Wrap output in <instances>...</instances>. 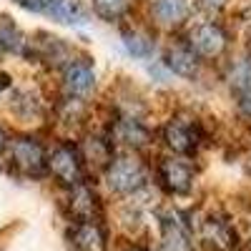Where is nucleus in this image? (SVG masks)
<instances>
[{
    "instance_id": "nucleus-1",
    "label": "nucleus",
    "mask_w": 251,
    "mask_h": 251,
    "mask_svg": "<svg viewBox=\"0 0 251 251\" xmlns=\"http://www.w3.org/2000/svg\"><path fill=\"white\" fill-rule=\"evenodd\" d=\"M146 183V169L133 156L113 158L108 166V186L116 194H133Z\"/></svg>"
},
{
    "instance_id": "nucleus-2",
    "label": "nucleus",
    "mask_w": 251,
    "mask_h": 251,
    "mask_svg": "<svg viewBox=\"0 0 251 251\" xmlns=\"http://www.w3.org/2000/svg\"><path fill=\"white\" fill-rule=\"evenodd\" d=\"M10 161H13L15 169L20 174H25V176H43L46 166H48L43 146H40V141H35L30 136H20V138L13 141Z\"/></svg>"
},
{
    "instance_id": "nucleus-3",
    "label": "nucleus",
    "mask_w": 251,
    "mask_h": 251,
    "mask_svg": "<svg viewBox=\"0 0 251 251\" xmlns=\"http://www.w3.org/2000/svg\"><path fill=\"white\" fill-rule=\"evenodd\" d=\"M48 169L50 174L66 186H78L83 178V161L80 153L75 151V146L71 143H60L53 149V153L48 156Z\"/></svg>"
},
{
    "instance_id": "nucleus-4",
    "label": "nucleus",
    "mask_w": 251,
    "mask_h": 251,
    "mask_svg": "<svg viewBox=\"0 0 251 251\" xmlns=\"http://www.w3.org/2000/svg\"><path fill=\"white\" fill-rule=\"evenodd\" d=\"M226 48V33L216 23L194 25L188 33V50L201 58H216Z\"/></svg>"
},
{
    "instance_id": "nucleus-5",
    "label": "nucleus",
    "mask_w": 251,
    "mask_h": 251,
    "mask_svg": "<svg viewBox=\"0 0 251 251\" xmlns=\"http://www.w3.org/2000/svg\"><path fill=\"white\" fill-rule=\"evenodd\" d=\"M158 178L171 194H188V188L194 183V169L183 158H161Z\"/></svg>"
},
{
    "instance_id": "nucleus-6",
    "label": "nucleus",
    "mask_w": 251,
    "mask_h": 251,
    "mask_svg": "<svg viewBox=\"0 0 251 251\" xmlns=\"http://www.w3.org/2000/svg\"><path fill=\"white\" fill-rule=\"evenodd\" d=\"M163 138L169 143V149L178 151V153H194L196 146H199V126L191 123V121H183V118H176V121H169L163 128Z\"/></svg>"
},
{
    "instance_id": "nucleus-7",
    "label": "nucleus",
    "mask_w": 251,
    "mask_h": 251,
    "mask_svg": "<svg viewBox=\"0 0 251 251\" xmlns=\"http://www.w3.org/2000/svg\"><path fill=\"white\" fill-rule=\"evenodd\" d=\"M63 86L73 96H88L96 88V73L88 60H71L63 71Z\"/></svg>"
},
{
    "instance_id": "nucleus-8",
    "label": "nucleus",
    "mask_w": 251,
    "mask_h": 251,
    "mask_svg": "<svg viewBox=\"0 0 251 251\" xmlns=\"http://www.w3.org/2000/svg\"><path fill=\"white\" fill-rule=\"evenodd\" d=\"M71 241L78 251H106L108 239L98 221H75L71 228Z\"/></svg>"
},
{
    "instance_id": "nucleus-9",
    "label": "nucleus",
    "mask_w": 251,
    "mask_h": 251,
    "mask_svg": "<svg viewBox=\"0 0 251 251\" xmlns=\"http://www.w3.org/2000/svg\"><path fill=\"white\" fill-rule=\"evenodd\" d=\"M201 239L216 251H228L236 244V234H234L231 224L221 216H208L201 224Z\"/></svg>"
},
{
    "instance_id": "nucleus-10",
    "label": "nucleus",
    "mask_w": 251,
    "mask_h": 251,
    "mask_svg": "<svg viewBox=\"0 0 251 251\" xmlns=\"http://www.w3.org/2000/svg\"><path fill=\"white\" fill-rule=\"evenodd\" d=\"M18 3L38 13H48L63 23H80L83 20V13L75 0H18Z\"/></svg>"
},
{
    "instance_id": "nucleus-11",
    "label": "nucleus",
    "mask_w": 251,
    "mask_h": 251,
    "mask_svg": "<svg viewBox=\"0 0 251 251\" xmlns=\"http://www.w3.org/2000/svg\"><path fill=\"white\" fill-rule=\"evenodd\" d=\"M68 208H71V216L75 221H96L98 216V196L91 191L88 186H73V191L68 196Z\"/></svg>"
},
{
    "instance_id": "nucleus-12",
    "label": "nucleus",
    "mask_w": 251,
    "mask_h": 251,
    "mask_svg": "<svg viewBox=\"0 0 251 251\" xmlns=\"http://www.w3.org/2000/svg\"><path fill=\"white\" fill-rule=\"evenodd\" d=\"M113 136L121 143L131 146V149H143V146L149 143V138H151L149 128H146L141 121H136V118H121L113 126Z\"/></svg>"
},
{
    "instance_id": "nucleus-13",
    "label": "nucleus",
    "mask_w": 251,
    "mask_h": 251,
    "mask_svg": "<svg viewBox=\"0 0 251 251\" xmlns=\"http://www.w3.org/2000/svg\"><path fill=\"white\" fill-rule=\"evenodd\" d=\"M166 63H169V68L174 73H178L183 78H194L196 71H199V60H196V55L191 50H188V46L186 48L183 46L171 48L169 53H166Z\"/></svg>"
},
{
    "instance_id": "nucleus-14",
    "label": "nucleus",
    "mask_w": 251,
    "mask_h": 251,
    "mask_svg": "<svg viewBox=\"0 0 251 251\" xmlns=\"http://www.w3.org/2000/svg\"><path fill=\"white\" fill-rule=\"evenodd\" d=\"M153 15L161 25H178L188 15V3L186 0H156Z\"/></svg>"
},
{
    "instance_id": "nucleus-15",
    "label": "nucleus",
    "mask_w": 251,
    "mask_h": 251,
    "mask_svg": "<svg viewBox=\"0 0 251 251\" xmlns=\"http://www.w3.org/2000/svg\"><path fill=\"white\" fill-rule=\"evenodd\" d=\"M163 246L166 251H191L186 228L176 219H163Z\"/></svg>"
},
{
    "instance_id": "nucleus-16",
    "label": "nucleus",
    "mask_w": 251,
    "mask_h": 251,
    "mask_svg": "<svg viewBox=\"0 0 251 251\" xmlns=\"http://www.w3.org/2000/svg\"><path fill=\"white\" fill-rule=\"evenodd\" d=\"M83 158L91 161V163H96V166H100V169H108L111 161H113L111 143H108L106 138H98V136L88 138L86 146H83Z\"/></svg>"
},
{
    "instance_id": "nucleus-17",
    "label": "nucleus",
    "mask_w": 251,
    "mask_h": 251,
    "mask_svg": "<svg viewBox=\"0 0 251 251\" xmlns=\"http://www.w3.org/2000/svg\"><path fill=\"white\" fill-rule=\"evenodd\" d=\"M123 43L128 48V53L138 55V58H149L153 53V35L146 33V30H128L123 35Z\"/></svg>"
},
{
    "instance_id": "nucleus-18",
    "label": "nucleus",
    "mask_w": 251,
    "mask_h": 251,
    "mask_svg": "<svg viewBox=\"0 0 251 251\" xmlns=\"http://www.w3.org/2000/svg\"><path fill=\"white\" fill-rule=\"evenodd\" d=\"M38 38L40 40H35V48H38L40 58H46L50 63H58L60 58H66L68 48H66V43H63L60 38H53V35H46V33H40Z\"/></svg>"
},
{
    "instance_id": "nucleus-19",
    "label": "nucleus",
    "mask_w": 251,
    "mask_h": 251,
    "mask_svg": "<svg viewBox=\"0 0 251 251\" xmlns=\"http://www.w3.org/2000/svg\"><path fill=\"white\" fill-rule=\"evenodd\" d=\"M0 48L10 50V53H20L25 48V38L20 35V30L10 23L8 18L0 20Z\"/></svg>"
},
{
    "instance_id": "nucleus-20",
    "label": "nucleus",
    "mask_w": 251,
    "mask_h": 251,
    "mask_svg": "<svg viewBox=\"0 0 251 251\" xmlns=\"http://www.w3.org/2000/svg\"><path fill=\"white\" fill-rule=\"evenodd\" d=\"M131 0H93V10L103 18V20H118L128 13Z\"/></svg>"
},
{
    "instance_id": "nucleus-21",
    "label": "nucleus",
    "mask_w": 251,
    "mask_h": 251,
    "mask_svg": "<svg viewBox=\"0 0 251 251\" xmlns=\"http://www.w3.org/2000/svg\"><path fill=\"white\" fill-rule=\"evenodd\" d=\"M231 86L239 93H249L251 91V60H239L231 68Z\"/></svg>"
},
{
    "instance_id": "nucleus-22",
    "label": "nucleus",
    "mask_w": 251,
    "mask_h": 251,
    "mask_svg": "<svg viewBox=\"0 0 251 251\" xmlns=\"http://www.w3.org/2000/svg\"><path fill=\"white\" fill-rule=\"evenodd\" d=\"M239 108H241L244 116L251 118V91L249 93H239Z\"/></svg>"
},
{
    "instance_id": "nucleus-23",
    "label": "nucleus",
    "mask_w": 251,
    "mask_h": 251,
    "mask_svg": "<svg viewBox=\"0 0 251 251\" xmlns=\"http://www.w3.org/2000/svg\"><path fill=\"white\" fill-rule=\"evenodd\" d=\"M201 5H206V8H221L224 0H201Z\"/></svg>"
},
{
    "instance_id": "nucleus-24",
    "label": "nucleus",
    "mask_w": 251,
    "mask_h": 251,
    "mask_svg": "<svg viewBox=\"0 0 251 251\" xmlns=\"http://www.w3.org/2000/svg\"><path fill=\"white\" fill-rule=\"evenodd\" d=\"M8 86H10V75L0 73V91H3V88H8Z\"/></svg>"
},
{
    "instance_id": "nucleus-25",
    "label": "nucleus",
    "mask_w": 251,
    "mask_h": 251,
    "mask_svg": "<svg viewBox=\"0 0 251 251\" xmlns=\"http://www.w3.org/2000/svg\"><path fill=\"white\" fill-rule=\"evenodd\" d=\"M5 146H8V138H5V131H3V128H0V153H3V151H5Z\"/></svg>"
}]
</instances>
